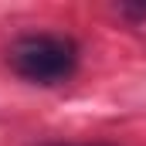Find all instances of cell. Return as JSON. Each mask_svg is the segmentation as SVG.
I'll return each instance as SVG.
<instances>
[{
    "instance_id": "1",
    "label": "cell",
    "mask_w": 146,
    "mask_h": 146,
    "mask_svg": "<svg viewBox=\"0 0 146 146\" xmlns=\"http://www.w3.org/2000/svg\"><path fill=\"white\" fill-rule=\"evenodd\" d=\"M78 44L68 34L37 31L21 34L7 48V65L31 85H61L78 72Z\"/></svg>"
},
{
    "instance_id": "2",
    "label": "cell",
    "mask_w": 146,
    "mask_h": 146,
    "mask_svg": "<svg viewBox=\"0 0 146 146\" xmlns=\"http://www.w3.org/2000/svg\"><path fill=\"white\" fill-rule=\"evenodd\" d=\"M44 146H78V143H44Z\"/></svg>"
}]
</instances>
